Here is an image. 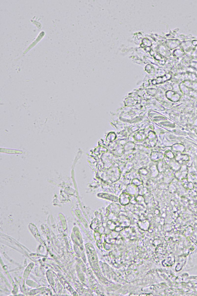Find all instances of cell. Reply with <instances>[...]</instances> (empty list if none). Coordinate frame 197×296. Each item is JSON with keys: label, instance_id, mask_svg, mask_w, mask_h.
Instances as JSON below:
<instances>
[{"label": "cell", "instance_id": "cell-1", "mask_svg": "<svg viewBox=\"0 0 197 296\" xmlns=\"http://www.w3.org/2000/svg\"><path fill=\"white\" fill-rule=\"evenodd\" d=\"M45 32H44V31H42L41 32H40V33L39 34L37 37L36 38V39L35 40V41H34L32 43L31 45H29L27 49H26V50H25L24 52V54H26V53H27V52L30 49H31L32 47H33L34 46H35V45H36V44L39 41H40V40H41L43 37L44 36H45Z\"/></svg>", "mask_w": 197, "mask_h": 296}]
</instances>
